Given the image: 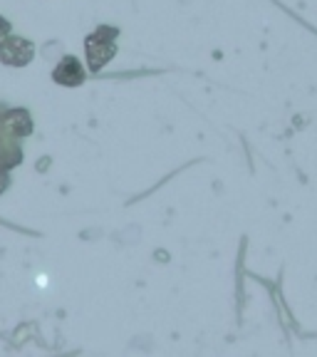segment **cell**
I'll list each match as a JSON object with an SVG mask.
<instances>
[{"label":"cell","mask_w":317,"mask_h":357,"mask_svg":"<svg viewBox=\"0 0 317 357\" xmlns=\"http://www.w3.org/2000/svg\"><path fill=\"white\" fill-rule=\"evenodd\" d=\"M84 77H87V73H84L82 62L72 55L62 57V60L57 62L55 73H52V79H55L57 84H62V87H79V84L84 82Z\"/></svg>","instance_id":"3957f363"},{"label":"cell","mask_w":317,"mask_h":357,"mask_svg":"<svg viewBox=\"0 0 317 357\" xmlns=\"http://www.w3.org/2000/svg\"><path fill=\"white\" fill-rule=\"evenodd\" d=\"M35 57V45L33 40L20 38V35H10L6 45L0 47V62L10 67H25L30 65Z\"/></svg>","instance_id":"7a4b0ae2"},{"label":"cell","mask_w":317,"mask_h":357,"mask_svg":"<svg viewBox=\"0 0 317 357\" xmlns=\"http://www.w3.org/2000/svg\"><path fill=\"white\" fill-rule=\"evenodd\" d=\"M119 38L117 28H109V25H100L95 33H89L84 38V55H87V67L89 73H100L102 67L117 55V43Z\"/></svg>","instance_id":"6da1fadb"},{"label":"cell","mask_w":317,"mask_h":357,"mask_svg":"<svg viewBox=\"0 0 317 357\" xmlns=\"http://www.w3.org/2000/svg\"><path fill=\"white\" fill-rule=\"evenodd\" d=\"M13 35V28H10V20H6V17L0 15V47L6 45V40Z\"/></svg>","instance_id":"277c9868"}]
</instances>
